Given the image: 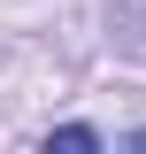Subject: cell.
Wrapping results in <instances>:
<instances>
[{"mask_svg": "<svg viewBox=\"0 0 146 154\" xmlns=\"http://www.w3.org/2000/svg\"><path fill=\"white\" fill-rule=\"evenodd\" d=\"M54 146H62V154H92V146H100V131H85V123H62V131H54Z\"/></svg>", "mask_w": 146, "mask_h": 154, "instance_id": "obj_2", "label": "cell"}, {"mask_svg": "<svg viewBox=\"0 0 146 154\" xmlns=\"http://www.w3.org/2000/svg\"><path fill=\"white\" fill-rule=\"evenodd\" d=\"M115 46L146 62V0H115Z\"/></svg>", "mask_w": 146, "mask_h": 154, "instance_id": "obj_1", "label": "cell"}]
</instances>
